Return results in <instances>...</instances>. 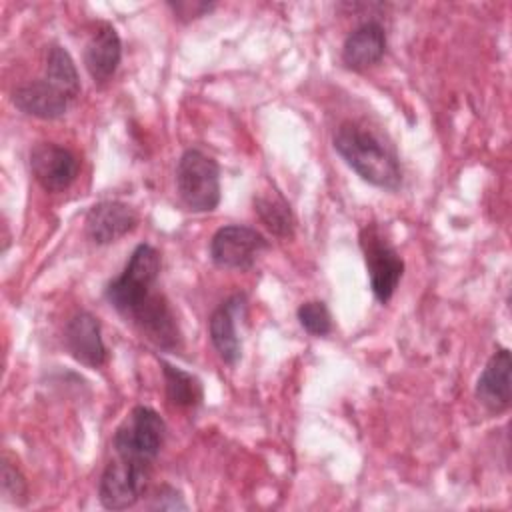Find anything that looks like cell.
<instances>
[{
	"instance_id": "6da1fadb",
	"label": "cell",
	"mask_w": 512,
	"mask_h": 512,
	"mask_svg": "<svg viewBox=\"0 0 512 512\" xmlns=\"http://www.w3.org/2000/svg\"><path fill=\"white\" fill-rule=\"evenodd\" d=\"M334 150L368 184L396 190L402 170L396 152L366 124L346 120L334 132Z\"/></svg>"
},
{
	"instance_id": "7a4b0ae2",
	"label": "cell",
	"mask_w": 512,
	"mask_h": 512,
	"mask_svg": "<svg viewBox=\"0 0 512 512\" xmlns=\"http://www.w3.org/2000/svg\"><path fill=\"white\" fill-rule=\"evenodd\" d=\"M176 190L190 212H212L220 202V168L202 150H186L176 166Z\"/></svg>"
},
{
	"instance_id": "3957f363",
	"label": "cell",
	"mask_w": 512,
	"mask_h": 512,
	"mask_svg": "<svg viewBox=\"0 0 512 512\" xmlns=\"http://www.w3.org/2000/svg\"><path fill=\"white\" fill-rule=\"evenodd\" d=\"M166 438L162 416L150 406H136L118 426L112 446L118 458L152 466Z\"/></svg>"
},
{
	"instance_id": "277c9868",
	"label": "cell",
	"mask_w": 512,
	"mask_h": 512,
	"mask_svg": "<svg viewBox=\"0 0 512 512\" xmlns=\"http://www.w3.org/2000/svg\"><path fill=\"white\" fill-rule=\"evenodd\" d=\"M160 266V252L150 244H138L130 254V260L126 262L122 274L106 286L108 302L122 316H128L156 284Z\"/></svg>"
},
{
	"instance_id": "5b68a950",
	"label": "cell",
	"mask_w": 512,
	"mask_h": 512,
	"mask_svg": "<svg viewBox=\"0 0 512 512\" xmlns=\"http://www.w3.org/2000/svg\"><path fill=\"white\" fill-rule=\"evenodd\" d=\"M360 248L370 276V288L376 300L386 304L402 280L404 260L384 236V230L374 222L362 226Z\"/></svg>"
},
{
	"instance_id": "8992f818",
	"label": "cell",
	"mask_w": 512,
	"mask_h": 512,
	"mask_svg": "<svg viewBox=\"0 0 512 512\" xmlns=\"http://www.w3.org/2000/svg\"><path fill=\"white\" fill-rule=\"evenodd\" d=\"M150 466L114 458L102 472L98 484L100 504L108 510H126L134 506L146 492Z\"/></svg>"
},
{
	"instance_id": "52a82bcc",
	"label": "cell",
	"mask_w": 512,
	"mask_h": 512,
	"mask_svg": "<svg viewBox=\"0 0 512 512\" xmlns=\"http://www.w3.org/2000/svg\"><path fill=\"white\" fill-rule=\"evenodd\" d=\"M266 248L268 240L258 230L230 224L214 232L210 240V258L220 268L246 270Z\"/></svg>"
},
{
	"instance_id": "ba28073f",
	"label": "cell",
	"mask_w": 512,
	"mask_h": 512,
	"mask_svg": "<svg viewBox=\"0 0 512 512\" xmlns=\"http://www.w3.org/2000/svg\"><path fill=\"white\" fill-rule=\"evenodd\" d=\"M134 326L158 348L176 350L180 348L182 334L176 322V314L164 294L150 290L136 308L126 316Z\"/></svg>"
},
{
	"instance_id": "9c48e42d",
	"label": "cell",
	"mask_w": 512,
	"mask_h": 512,
	"mask_svg": "<svg viewBox=\"0 0 512 512\" xmlns=\"http://www.w3.org/2000/svg\"><path fill=\"white\" fill-rule=\"evenodd\" d=\"M78 168L76 154L54 142L36 144L30 152L32 176L48 192L66 190L76 180Z\"/></svg>"
},
{
	"instance_id": "30bf717a",
	"label": "cell",
	"mask_w": 512,
	"mask_h": 512,
	"mask_svg": "<svg viewBox=\"0 0 512 512\" xmlns=\"http://www.w3.org/2000/svg\"><path fill=\"white\" fill-rule=\"evenodd\" d=\"M64 344L68 352L84 366L100 368L106 362V346L102 340L100 322L94 314L80 310L64 328Z\"/></svg>"
},
{
	"instance_id": "8fae6325",
	"label": "cell",
	"mask_w": 512,
	"mask_h": 512,
	"mask_svg": "<svg viewBox=\"0 0 512 512\" xmlns=\"http://www.w3.org/2000/svg\"><path fill=\"white\" fill-rule=\"evenodd\" d=\"M138 222L136 212L120 200L94 204L84 220L86 234L94 244H110L126 236Z\"/></svg>"
},
{
	"instance_id": "7c38bea8",
	"label": "cell",
	"mask_w": 512,
	"mask_h": 512,
	"mask_svg": "<svg viewBox=\"0 0 512 512\" xmlns=\"http://www.w3.org/2000/svg\"><path fill=\"white\" fill-rule=\"evenodd\" d=\"M510 368H512V358L508 348H498L486 362L476 382V398L490 412H504L510 406V398H512Z\"/></svg>"
},
{
	"instance_id": "4fadbf2b",
	"label": "cell",
	"mask_w": 512,
	"mask_h": 512,
	"mask_svg": "<svg viewBox=\"0 0 512 512\" xmlns=\"http://www.w3.org/2000/svg\"><path fill=\"white\" fill-rule=\"evenodd\" d=\"M12 102L20 112L28 116L54 120L66 114L72 100L46 78H40L18 86L12 94Z\"/></svg>"
},
{
	"instance_id": "5bb4252c",
	"label": "cell",
	"mask_w": 512,
	"mask_h": 512,
	"mask_svg": "<svg viewBox=\"0 0 512 512\" xmlns=\"http://www.w3.org/2000/svg\"><path fill=\"white\" fill-rule=\"evenodd\" d=\"M122 58V42L116 28L102 22L90 36L84 50V64L94 82H106L114 76Z\"/></svg>"
},
{
	"instance_id": "9a60e30c",
	"label": "cell",
	"mask_w": 512,
	"mask_h": 512,
	"mask_svg": "<svg viewBox=\"0 0 512 512\" xmlns=\"http://www.w3.org/2000/svg\"><path fill=\"white\" fill-rule=\"evenodd\" d=\"M244 306V296L234 294L222 302L208 320V332L218 356L234 366L242 356V342L236 332V312Z\"/></svg>"
},
{
	"instance_id": "2e32d148",
	"label": "cell",
	"mask_w": 512,
	"mask_h": 512,
	"mask_svg": "<svg viewBox=\"0 0 512 512\" xmlns=\"http://www.w3.org/2000/svg\"><path fill=\"white\" fill-rule=\"evenodd\" d=\"M386 50V32L378 22H364L354 28L342 46V62L352 70H366L380 62Z\"/></svg>"
},
{
	"instance_id": "e0dca14e",
	"label": "cell",
	"mask_w": 512,
	"mask_h": 512,
	"mask_svg": "<svg viewBox=\"0 0 512 512\" xmlns=\"http://www.w3.org/2000/svg\"><path fill=\"white\" fill-rule=\"evenodd\" d=\"M160 366L164 374L166 398L170 400V404L178 408H194L202 402V396H204L202 384L194 374L178 366H172L166 360H160Z\"/></svg>"
},
{
	"instance_id": "ac0fdd59",
	"label": "cell",
	"mask_w": 512,
	"mask_h": 512,
	"mask_svg": "<svg viewBox=\"0 0 512 512\" xmlns=\"http://www.w3.org/2000/svg\"><path fill=\"white\" fill-rule=\"evenodd\" d=\"M254 212L258 214L260 222L276 236L286 238L294 232V214L290 204L278 192H266L254 196Z\"/></svg>"
},
{
	"instance_id": "d6986e66",
	"label": "cell",
	"mask_w": 512,
	"mask_h": 512,
	"mask_svg": "<svg viewBox=\"0 0 512 512\" xmlns=\"http://www.w3.org/2000/svg\"><path fill=\"white\" fill-rule=\"evenodd\" d=\"M44 78L54 84L58 90H62L72 102L78 98L80 94V78H78V70L76 64L72 60V56L68 54L66 48L54 44L48 50L46 56V74Z\"/></svg>"
},
{
	"instance_id": "ffe728a7",
	"label": "cell",
	"mask_w": 512,
	"mask_h": 512,
	"mask_svg": "<svg viewBox=\"0 0 512 512\" xmlns=\"http://www.w3.org/2000/svg\"><path fill=\"white\" fill-rule=\"evenodd\" d=\"M296 314H298L302 328L312 336H326L332 330L330 310L320 300H310V302L300 304Z\"/></svg>"
},
{
	"instance_id": "44dd1931",
	"label": "cell",
	"mask_w": 512,
	"mask_h": 512,
	"mask_svg": "<svg viewBox=\"0 0 512 512\" xmlns=\"http://www.w3.org/2000/svg\"><path fill=\"white\" fill-rule=\"evenodd\" d=\"M2 494L6 500H12L16 504H22L28 494V486L22 472L16 466H12L8 458L2 460Z\"/></svg>"
},
{
	"instance_id": "7402d4cb",
	"label": "cell",
	"mask_w": 512,
	"mask_h": 512,
	"mask_svg": "<svg viewBox=\"0 0 512 512\" xmlns=\"http://www.w3.org/2000/svg\"><path fill=\"white\" fill-rule=\"evenodd\" d=\"M150 510H186L188 504L184 502L180 490L164 484L160 486L154 496H152V502L148 504Z\"/></svg>"
},
{
	"instance_id": "603a6c76",
	"label": "cell",
	"mask_w": 512,
	"mask_h": 512,
	"mask_svg": "<svg viewBox=\"0 0 512 512\" xmlns=\"http://www.w3.org/2000/svg\"><path fill=\"white\" fill-rule=\"evenodd\" d=\"M214 4H208V2H188V0H182V2H170V8L174 10V14L178 18H184V20H192V18H198L202 16L204 12H208Z\"/></svg>"
}]
</instances>
